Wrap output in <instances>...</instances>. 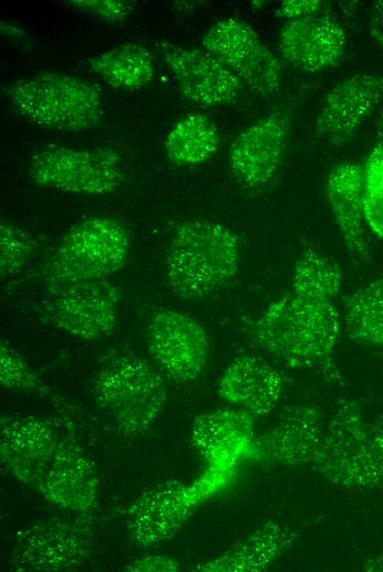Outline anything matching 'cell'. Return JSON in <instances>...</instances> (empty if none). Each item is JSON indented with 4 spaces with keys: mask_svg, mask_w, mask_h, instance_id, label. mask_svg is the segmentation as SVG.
Listing matches in <instances>:
<instances>
[{
    "mask_svg": "<svg viewBox=\"0 0 383 572\" xmlns=\"http://www.w3.org/2000/svg\"><path fill=\"white\" fill-rule=\"evenodd\" d=\"M340 331L333 302H321L293 293L277 299L253 323L254 341L287 365L327 369L339 377L332 363Z\"/></svg>",
    "mask_w": 383,
    "mask_h": 572,
    "instance_id": "cell-1",
    "label": "cell"
},
{
    "mask_svg": "<svg viewBox=\"0 0 383 572\" xmlns=\"http://www.w3.org/2000/svg\"><path fill=\"white\" fill-rule=\"evenodd\" d=\"M239 260V241L230 229L210 220L185 221L168 245L167 280L177 296L200 299L236 275Z\"/></svg>",
    "mask_w": 383,
    "mask_h": 572,
    "instance_id": "cell-2",
    "label": "cell"
},
{
    "mask_svg": "<svg viewBox=\"0 0 383 572\" xmlns=\"http://www.w3.org/2000/svg\"><path fill=\"white\" fill-rule=\"evenodd\" d=\"M330 483L346 488L383 484V427L352 400L340 402L310 462Z\"/></svg>",
    "mask_w": 383,
    "mask_h": 572,
    "instance_id": "cell-3",
    "label": "cell"
},
{
    "mask_svg": "<svg viewBox=\"0 0 383 572\" xmlns=\"http://www.w3.org/2000/svg\"><path fill=\"white\" fill-rule=\"evenodd\" d=\"M11 108L45 129L80 132L94 128L103 107L91 82L62 73H44L12 81L3 88Z\"/></svg>",
    "mask_w": 383,
    "mask_h": 572,
    "instance_id": "cell-4",
    "label": "cell"
},
{
    "mask_svg": "<svg viewBox=\"0 0 383 572\" xmlns=\"http://www.w3.org/2000/svg\"><path fill=\"white\" fill-rule=\"evenodd\" d=\"M130 252L124 226L108 217H90L61 239L44 268L48 288L106 279L125 266Z\"/></svg>",
    "mask_w": 383,
    "mask_h": 572,
    "instance_id": "cell-5",
    "label": "cell"
},
{
    "mask_svg": "<svg viewBox=\"0 0 383 572\" xmlns=\"http://www.w3.org/2000/svg\"><path fill=\"white\" fill-rule=\"evenodd\" d=\"M94 396L124 435L146 430L162 410L166 386L162 376L144 360L123 355L99 372Z\"/></svg>",
    "mask_w": 383,
    "mask_h": 572,
    "instance_id": "cell-6",
    "label": "cell"
},
{
    "mask_svg": "<svg viewBox=\"0 0 383 572\" xmlns=\"http://www.w3.org/2000/svg\"><path fill=\"white\" fill-rule=\"evenodd\" d=\"M234 470L209 465L190 484L178 482L144 492L128 510L130 540L139 547H153L171 539L186 518L232 477Z\"/></svg>",
    "mask_w": 383,
    "mask_h": 572,
    "instance_id": "cell-7",
    "label": "cell"
},
{
    "mask_svg": "<svg viewBox=\"0 0 383 572\" xmlns=\"http://www.w3.org/2000/svg\"><path fill=\"white\" fill-rule=\"evenodd\" d=\"M29 175L42 187L84 195L112 193L124 178L122 160L114 150L59 145L36 151Z\"/></svg>",
    "mask_w": 383,
    "mask_h": 572,
    "instance_id": "cell-8",
    "label": "cell"
},
{
    "mask_svg": "<svg viewBox=\"0 0 383 572\" xmlns=\"http://www.w3.org/2000/svg\"><path fill=\"white\" fill-rule=\"evenodd\" d=\"M91 539V528L84 520H40L14 535L11 568L19 572L73 570L88 559Z\"/></svg>",
    "mask_w": 383,
    "mask_h": 572,
    "instance_id": "cell-9",
    "label": "cell"
},
{
    "mask_svg": "<svg viewBox=\"0 0 383 572\" xmlns=\"http://www.w3.org/2000/svg\"><path fill=\"white\" fill-rule=\"evenodd\" d=\"M203 46L252 90L262 96L277 91L282 64L247 22L219 20L204 35Z\"/></svg>",
    "mask_w": 383,
    "mask_h": 572,
    "instance_id": "cell-10",
    "label": "cell"
},
{
    "mask_svg": "<svg viewBox=\"0 0 383 572\" xmlns=\"http://www.w3.org/2000/svg\"><path fill=\"white\" fill-rule=\"evenodd\" d=\"M118 290L106 279L48 288L42 310L50 323L84 339L111 332L117 320Z\"/></svg>",
    "mask_w": 383,
    "mask_h": 572,
    "instance_id": "cell-11",
    "label": "cell"
},
{
    "mask_svg": "<svg viewBox=\"0 0 383 572\" xmlns=\"http://www.w3.org/2000/svg\"><path fill=\"white\" fill-rule=\"evenodd\" d=\"M146 337L150 354L171 378L189 382L204 371L208 338L203 326L188 315L172 309L156 311Z\"/></svg>",
    "mask_w": 383,
    "mask_h": 572,
    "instance_id": "cell-12",
    "label": "cell"
},
{
    "mask_svg": "<svg viewBox=\"0 0 383 572\" xmlns=\"http://www.w3.org/2000/svg\"><path fill=\"white\" fill-rule=\"evenodd\" d=\"M291 119L276 111L240 132L228 152L234 178L245 187L266 185L283 164L288 144Z\"/></svg>",
    "mask_w": 383,
    "mask_h": 572,
    "instance_id": "cell-13",
    "label": "cell"
},
{
    "mask_svg": "<svg viewBox=\"0 0 383 572\" xmlns=\"http://www.w3.org/2000/svg\"><path fill=\"white\" fill-rule=\"evenodd\" d=\"M157 48L180 92L201 106H221L239 95L241 81L206 51L158 42Z\"/></svg>",
    "mask_w": 383,
    "mask_h": 572,
    "instance_id": "cell-14",
    "label": "cell"
},
{
    "mask_svg": "<svg viewBox=\"0 0 383 572\" xmlns=\"http://www.w3.org/2000/svg\"><path fill=\"white\" fill-rule=\"evenodd\" d=\"M383 97V75L355 74L326 95L316 119L318 138L342 145L354 138Z\"/></svg>",
    "mask_w": 383,
    "mask_h": 572,
    "instance_id": "cell-15",
    "label": "cell"
},
{
    "mask_svg": "<svg viewBox=\"0 0 383 572\" xmlns=\"http://www.w3.org/2000/svg\"><path fill=\"white\" fill-rule=\"evenodd\" d=\"M62 440L48 421L31 415H4L0 421V455L6 470L34 488Z\"/></svg>",
    "mask_w": 383,
    "mask_h": 572,
    "instance_id": "cell-16",
    "label": "cell"
},
{
    "mask_svg": "<svg viewBox=\"0 0 383 572\" xmlns=\"http://www.w3.org/2000/svg\"><path fill=\"white\" fill-rule=\"evenodd\" d=\"M347 47L346 33L329 14L289 20L278 34V51L288 64L308 73L339 64Z\"/></svg>",
    "mask_w": 383,
    "mask_h": 572,
    "instance_id": "cell-17",
    "label": "cell"
},
{
    "mask_svg": "<svg viewBox=\"0 0 383 572\" xmlns=\"http://www.w3.org/2000/svg\"><path fill=\"white\" fill-rule=\"evenodd\" d=\"M34 488L52 504L84 515L96 506L98 477L91 461L74 443L62 440Z\"/></svg>",
    "mask_w": 383,
    "mask_h": 572,
    "instance_id": "cell-18",
    "label": "cell"
},
{
    "mask_svg": "<svg viewBox=\"0 0 383 572\" xmlns=\"http://www.w3.org/2000/svg\"><path fill=\"white\" fill-rule=\"evenodd\" d=\"M192 444L209 465L234 470L239 460L255 453L253 415L244 409H221L196 417Z\"/></svg>",
    "mask_w": 383,
    "mask_h": 572,
    "instance_id": "cell-19",
    "label": "cell"
},
{
    "mask_svg": "<svg viewBox=\"0 0 383 572\" xmlns=\"http://www.w3.org/2000/svg\"><path fill=\"white\" fill-rule=\"evenodd\" d=\"M322 431L317 408L295 406L287 409L262 438L255 439V452L284 465L310 464Z\"/></svg>",
    "mask_w": 383,
    "mask_h": 572,
    "instance_id": "cell-20",
    "label": "cell"
},
{
    "mask_svg": "<svg viewBox=\"0 0 383 572\" xmlns=\"http://www.w3.org/2000/svg\"><path fill=\"white\" fill-rule=\"evenodd\" d=\"M218 392L225 400L252 415H265L278 405L283 381L280 373L263 360L243 355L226 369Z\"/></svg>",
    "mask_w": 383,
    "mask_h": 572,
    "instance_id": "cell-21",
    "label": "cell"
},
{
    "mask_svg": "<svg viewBox=\"0 0 383 572\" xmlns=\"http://www.w3.org/2000/svg\"><path fill=\"white\" fill-rule=\"evenodd\" d=\"M327 197L349 253L355 260L366 261L363 167L353 162L337 165L328 176Z\"/></svg>",
    "mask_w": 383,
    "mask_h": 572,
    "instance_id": "cell-22",
    "label": "cell"
},
{
    "mask_svg": "<svg viewBox=\"0 0 383 572\" xmlns=\"http://www.w3.org/2000/svg\"><path fill=\"white\" fill-rule=\"evenodd\" d=\"M295 531L267 521L221 556L198 565L201 572H260L275 561L294 541Z\"/></svg>",
    "mask_w": 383,
    "mask_h": 572,
    "instance_id": "cell-23",
    "label": "cell"
},
{
    "mask_svg": "<svg viewBox=\"0 0 383 572\" xmlns=\"http://www.w3.org/2000/svg\"><path fill=\"white\" fill-rule=\"evenodd\" d=\"M90 69L108 85L135 90L147 85L154 75L150 51L134 42L116 46L89 61Z\"/></svg>",
    "mask_w": 383,
    "mask_h": 572,
    "instance_id": "cell-24",
    "label": "cell"
},
{
    "mask_svg": "<svg viewBox=\"0 0 383 572\" xmlns=\"http://www.w3.org/2000/svg\"><path fill=\"white\" fill-rule=\"evenodd\" d=\"M220 136L212 121L204 114H189L169 130L165 152L177 165H197L210 160L218 151Z\"/></svg>",
    "mask_w": 383,
    "mask_h": 572,
    "instance_id": "cell-25",
    "label": "cell"
},
{
    "mask_svg": "<svg viewBox=\"0 0 383 572\" xmlns=\"http://www.w3.org/2000/svg\"><path fill=\"white\" fill-rule=\"evenodd\" d=\"M343 323L351 339L383 345V277L365 283L349 297Z\"/></svg>",
    "mask_w": 383,
    "mask_h": 572,
    "instance_id": "cell-26",
    "label": "cell"
},
{
    "mask_svg": "<svg viewBox=\"0 0 383 572\" xmlns=\"http://www.w3.org/2000/svg\"><path fill=\"white\" fill-rule=\"evenodd\" d=\"M342 284L338 264L330 257L306 250L297 260L291 293L316 301L333 302Z\"/></svg>",
    "mask_w": 383,
    "mask_h": 572,
    "instance_id": "cell-27",
    "label": "cell"
},
{
    "mask_svg": "<svg viewBox=\"0 0 383 572\" xmlns=\"http://www.w3.org/2000/svg\"><path fill=\"white\" fill-rule=\"evenodd\" d=\"M363 213L370 230L383 240V144L372 150L363 168Z\"/></svg>",
    "mask_w": 383,
    "mask_h": 572,
    "instance_id": "cell-28",
    "label": "cell"
},
{
    "mask_svg": "<svg viewBox=\"0 0 383 572\" xmlns=\"http://www.w3.org/2000/svg\"><path fill=\"white\" fill-rule=\"evenodd\" d=\"M36 241L24 228L2 220L0 226V272L9 276L23 267L34 255Z\"/></svg>",
    "mask_w": 383,
    "mask_h": 572,
    "instance_id": "cell-29",
    "label": "cell"
},
{
    "mask_svg": "<svg viewBox=\"0 0 383 572\" xmlns=\"http://www.w3.org/2000/svg\"><path fill=\"white\" fill-rule=\"evenodd\" d=\"M0 382L7 389L40 391L44 387L23 359L1 341Z\"/></svg>",
    "mask_w": 383,
    "mask_h": 572,
    "instance_id": "cell-30",
    "label": "cell"
},
{
    "mask_svg": "<svg viewBox=\"0 0 383 572\" xmlns=\"http://www.w3.org/2000/svg\"><path fill=\"white\" fill-rule=\"evenodd\" d=\"M67 4L107 22H122L133 11L134 4L124 0H68Z\"/></svg>",
    "mask_w": 383,
    "mask_h": 572,
    "instance_id": "cell-31",
    "label": "cell"
},
{
    "mask_svg": "<svg viewBox=\"0 0 383 572\" xmlns=\"http://www.w3.org/2000/svg\"><path fill=\"white\" fill-rule=\"evenodd\" d=\"M322 2L318 0H285L278 6L280 18L295 20L320 12Z\"/></svg>",
    "mask_w": 383,
    "mask_h": 572,
    "instance_id": "cell-32",
    "label": "cell"
},
{
    "mask_svg": "<svg viewBox=\"0 0 383 572\" xmlns=\"http://www.w3.org/2000/svg\"><path fill=\"white\" fill-rule=\"evenodd\" d=\"M131 572H176L179 571L177 561L165 556H146L125 566Z\"/></svg>",
    "mask_w": 383,
    "mask_h": 572,
    "instance_id": "cell-33",
    "label": "cell"
},
{
    "mask_svg": "<svg viewBox=\"0 0 383 572\" xmlns=\"http://www.w3.org/2000/svg\"><path fill=\"white\" fill-rule=\"evenodd\" d=\"M368 29L371 37L383 50V0L372 4L369 13Z\"/></svg>",
    "mask_w": 383,
    "mask_h": 572,
    "instance_id": "cell-34",
    "label": "cell"
},
{
    "mask_svg": "<svg viewBox=\"0 0 383 572\" xmlns=\"http://www.w3.org/2000/svg\"><path fill=\"white\" fill-rule=\"evenodd\" d=\"M362 570L369 572H383V553L368 559L363 565Z\"/></svg>",
    "mask_w": 383,
    "mask_h": 572,
    "instance_id": "cell-35",
    "label": "cell"
}]
</instances>
